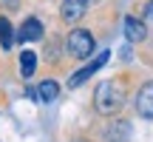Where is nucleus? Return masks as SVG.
Returning a JSON list of instances; mask_svg holds the SVG:
<instances>
[{
    "label": "nucleus",
    "instance_id": "obj_1",
    "mask_svg": "<svg viewBox=\"0 0 153 142\" xmlns=\"http://www.w3.org/2000/svg\"><path fill=\"white\" fill-rule=\"evenodd\" d=\"M122 102H125V91H122V85H119V82L108 80V82H102V85L97 88L94 105H97V111H99V114H105V117L116 114V111L122 108Z\"/></svg>",
    "mask_w": 153,
    "mask_h": 142
},
{
    "label": "nucleus",
    "instance_id": "obj_2",
    "mask_svg": "<svg viewBox=\"0 0 153 142\" xmlns=\"http://www.w3.org/2000/svg\"><path fill=\"white\" fill-rule=\"evenodd\" d=\"M68 54L76 57V60H88V57L94 54V37L91 31H85V28H74L71 34H68Z\"/></svg>",
    "mask_w": 153,
    "mask_h": 142
},
{
    "label": "nucleus",
    "instance_id": "obj_3",
    "mask_svg": "<svg viewBox=\"0 0 153 142\" xmlns=\"http://www.w3.org/2000/svg\"><path fill=\"white\" fill-rule=\"evenodd\" d=\"M108 57H111L108 51H102V54H99L97 60H91V63H88L85 68H79V71H76V74H71V80H68V85H71V88H76V85H82V82H85L88 77H91V74H97V71L102 68L105 63H108Z\"/></svg>",
    "mask_w": 153,
    "mask_h": 142
},
{
    "label": "nucleus",
    "instance_id": "obj_4",
    "mask_svg": "<svg viewBox=\"0 0 153 142\" xmlns=\"http://www.w3.org/2000/svg\"><path fill=\"white\" fill-rule=\"evenodd\" d=\"M136 111L145 120H153V82H145L136 94Z\"/></svg>",
    "mask_w": 153,
    "mask_h": 142
},
{
    "label": "nucleus",
    "instance_id": "obj_5",
    "mask_svg": "<svg viewBox=\"0 0 153 142\" xmlns=\"http://www.w3.org/2000/svg\"><path fill=\"white\" fill-rule=\"evenodd\" d=\"M40 37H43V23H40L37 17L23 20L20 31H17V40H20V43H31V40H40Z\"/></svg>",
    "mask_w": 153,
    "mask_h": 142
},
{
    "label": "nucleus",
    "instance_id": "obj_6",
    "mask_svg": "<svg viewBox=\"0 0 153 142\" xmlns=\"http://www.w3.org/2000/svg\"><path fill=\"white\" fill-rule=\"evenodd\" d=\"M125 37H128V43H142L148 37V26L136 17H125Z\"/></svg>",
    "mask_w": 153,
    "mask_h": 142
},
{
    "label": "nucleus",
    "instance_id": "obj_7",
    "mask_svg": "<svg viewBox=\"0 0 153 142\" xmlns=\"http://www.w3.org/2000/svg\"><path fill=\"white\" fill-rule=\"evenodd\" d=\"M85 9H88V0H62V20L68 23L79 20L85 14Z\"/></svg>",
    "mask_w": 153,
    "mask_h": 142
},
{
    "label": "nucleus",
    "instance_id": "obj_8",
    "mask_svg": "<svg viewBox=\"0 0 153 142\" xmlns=\"http://www.w3.org/2000/svg\"><path fill=\"white\" fill-rule=\"evenodd\" d=\"M57 97H60V85H57L54 80L40 82V88H37V99H43V102H54Z\"/></svg>",
    "mask_w": 153,
    "mask_h": 142
},
{
    "label": "nucleus",
    "instance_id": "obj_9",
    "mask_svg": "<svg viewBox=\"0 0 153 142\" xmlns=\"http://www.w3.org/2000/svg\"><path fill=\"white\" fill-rule=\"evenodd\" d=\"M108 142H128V137H131V128H128V122H114V125L108 128Z\"/></svg>",
    "mask_w": 153,
    "mask_h": 142
},
{
    "label": "nucleus",
    "instance_id": "obj_10",
    "mask_svg": "<svg viewBox=\"0 0 153 142\" xmlns=\"http://www.w3.org/2000/svg\"><path fill=\"white\" fill-rule=\"evenodd\" d=\"M34 68H37V54H34V51H23L20 54V74L28 80V77L34 74Z\"/></svg>",
    "mask_w": 153,
    "mask_h": 142
},
{
    "label": "nucleus",
    "instance_id": "obj_11",
    "mask_svg": "<svg viewBox=\"0 0 153 142\" xmlns=\"http://www.w3.org/2000/svg\"><path fill=\"white\" fill-rule=\"evenodd\" d=\"M0 46H3L6 51L14 46V31H11V23L6 20V17H0Z\"/></svg>",
    "mask_w": 153,
    "mask_h": 142
},
{
    "label": "nucleus",
    "instance_id": "obj_12",
    "mask_svg": "<svg viewBox=\"0 0 153 142\" xmlns=\"http://www.w3.org/2000/svg\"><path fill=\"white\" fill-rule=\"evenodd\" d=\"M79 142H82V139H79Z\"/></svg>",
    "mask_w": 153,
    "mask_h": 142
}]
</instances>
